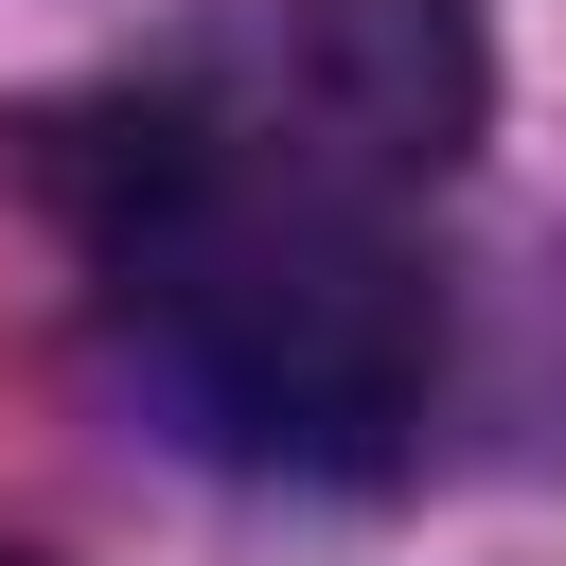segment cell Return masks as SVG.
Returning <instances> with one entry per match:
<instances>
[{"mask_svg":"<svg viewBox=\"0 0 566 566\" xmlns=\"http://www.w3.org/2000/svg\"><path fill=\"white\" fill-rule=\"evenodd\" d=\"M124 301L159 318L177 407L265 478H389L424 424V371H442V301L407 265V230L371 212V177H336L301 142L265 159L230 124H212L195 212L124 265Z\"/></svg>","mask_w":566,"mask_h":566,"instance_id":"cell-1","label":"cell"},{"mask_svg":"<svg viewBox=\"0 0 566 566\" xmlns=\"http://www.w3.org/2000/svg\"><path fill=\"white\" fill-rule=\"evenodd\" d=\"M0 566H35V548H0Z\"/></svg>","mask_w":566,"mask_h":566,"instance_id":"cell-2","label":"cell"}]
</instances>
